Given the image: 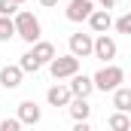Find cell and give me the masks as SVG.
Wrapping results in <instances>:
<instances>
[{"label": "cell", "instance_id": "1", "mask_svg": "<svg viewBox=\"0 0 131 131\" xmlns=\"http://www.w3.org/2000/svg\"><path fill=\"white\" fill-rule=\"evenodd\" d=\"M92 79H95V89H98V92H116V89L125 82V70L119 64H104Z\"/></svg>", "mask_w": 131, "mask_h": 131}, {"label": "cell", "instance_id": "2", "mask_svg": "<svg viewBox=\"0 0 131 131\" xmlns=\"http://www.w3.org/2000/svg\"><path fill=\"white\" fill-rule=\"evenodd\" d=\"M15 31H18V37L25 43H37L43 28H40V18L34 12H15Z\"/></svg>", "mask_w": 131, "mask_h": 131}, {"label": "cell", "instance_id": "3", "mask_svg": "<svg viewBox=\"0 0 131 131\" xmlns=\"http://www.w3.org/2000/svg\"><path fill=\"white\" fill-rule=\"evenodd\" d=\"M49 73H52L55 79H70L73 73H79V58H76L73 52H67V55H55V58L49 61Z\"/></svg>", "mask_w": 131, "mask_h": 131}, {"label": "cell", "instance_id": "4", "mask_svg": "<svg viewBox=\"0 0 131 131\" xmlns=\"http://www.w3.org/2000/svg\"><path fill=\"white\" fill-rule=\"evenodd\" d=\"M70 52L76 55V58H89V55H95V37L92 34H70Z\"/></svg>", "mask_w": 131, "mask_h": 131}, {"label": "cell", "instance_id": "5", "mask_svg": "<svg viewBox=\"0 0 131 131\" xmlns=\"http://www.w3.org/2000/svg\"><path fill=\"white\" fill-rule=\"evenodd\" d=\"M116 52H119V49H116V40H113V37H107V34H98V37H95V58H98V61H107V64H110V61L116 58Z\"/></svg>", "mask_w": 131, "mask_h": 131}, {"label": "cell", "instance_id": "6", "mask_svg": "<svg viewBox=\"0 0 131 131\" xmlns=\"http://www.w3.org/2000/svg\"><path fill=\"white\" fill-rule=\"evenodd\" d=\"M95 12V0H70L67 3V21H89Z\"/></svg>", "mask_w": 131, "mask_h": 131}, {"label": "cell", "instance_id": "7", "mask_svg": "<svg viewBox=\"0 0 131 131\" xmlns=\"http://www.w3.org/2000/svg\"><path fill=\"white\" fill-rule=\"evenodd\" d=\"M21 79H25V70H21V64H6V67H0V85L3 89H18L21 85Z\"/></svg>", "mask_w": 131, "mask_h": 131}, {"label": "cell", "instance_id": "8", "mask_svg": "<svg viewBox=\"0 0 131 131\" xmlns=\"http://www.w3.org/2000/svg\"><path fill=\"white\" fill-rule=\"evenodd\" d=\"M70 92H73V98H89L95 92V79L85 76V73H73L70 76Z\"/></svg>", "mask_w": 131, "mask_h": 131}, {"label": "cell", "instance_id": "9", "mask_svg": "<svg viewBox=\"0 0 131 131\" xmlns=\"http://www.w3.org/2000/svg\"><path fill=\"white\" fill-rule=\"evenodd\" d=\"M89 28L95 34H107L113 28V15H110V9H95L92 15H89Z\"/></svg>", "mask_w": 131, "mask_h": 131}, {"label": "cell", "instance_id": "10", "mask_svg": "<svg viewBox=\"0 0 131 131\" xmlns=\"http://www.w3.org/2000/svg\"><path fill=\"white\" fill-rule=\"evenodd\" d=\"M46 101H49V107H67L73 101V92H70V85H52L46 92Z\"/></svg>", "mask_w": 131, "mask_h": 131}, {"label": "cell", "instance_id": "11", "mask_svg": "<svg viewBox=\"0 0 131 131\" xmlns=\"http://www.w3.org/2000/svg\"><path fill=\"white\" fill-rule=\"evenodd\" d=\"M18 119H21V125H37V122L43 119V110H40L34 101H21V104H18Z\"/></svg>", "mask_w": 131, "mask_h": 131}, {"label": "cell", "instance_id": "12", "mask_svg": "<svg viewBox=\"0 0 131 131\" xmlns=\"http://www.w3.org/2000/svg\"><path fill=\"white\" fill-rule=\"evenodd\" d=\"M67 110H70L73 122H79V119H89V113H92V104H89V98H73L70 104H67Z\"/></svg>", "mask_w": 131, "mask_h": 131}, {"label": "cell", "instance_id": "13", "mask_svg": "<svg viewBox=\"0 0 131 131\" xmlns=\"http://www.w3.org/2000/svg\"><path fill=\"white\" fill-rule=\"evenodd\" d=\"M113 107L122 113H131V85H119L113 92Z\"/></svg>", "mask_w": 131, "mask_h": 131}, {"label": "cell", "instance_id": "14", "mask_svg": "<svg viewBox=\"0 0 131 131\" xmlns=\"http://www.w3.org/2000/svg\"><path fill=\"white\" fill-rule=\"evenodd\" d=\"M31 52L40 58V64H49V61L55 58V46H52V43H46V40H37V43H31Z\"/></svg>", "mask_w": 131, "mask_h": 131}, {"label": "cell", "instance_id": "15", "mask_svg": "<svg viewBox=\"0 0 131 131\" xmlns=\"http://www.w3.org/2000/svg\"><path fill=\"white\" fill-rule=\"evenodd\" d=\"M12 37H18L15 18H12V15H0V43H9Z\"/></svg>", "mask_w": 131, "mask_h": 131}, {"label": "cell", "instance_id": "16", "mask_svg": "<svg viewBox=\"0 0 131 131\" xmlns=\"http://www.w3.org/2000/svg\"><path fill=\"white\" fill-rule=\"evenodd\" d=\"M107 125L113 131H131V119H128V113H122V110H116L110 119H107Z\"/></svg>", "mask_w": 131, "mask_h": 131}, {"label": "cell", "instance_id": "17", "mask_svg": "<svg viewBox=\"0 0 131 131\" xmlns=\"http://www.w3.org/2000/svg\"><path fill=\"white\" fill-rule=\"evenodd\" d=\"M18 64H21V70H25V73H37V70H40V58H37V55H34V52H25V55H21V61H18Z\"/></svg>", "mask_w": 131, "mask_h": 131}, {"label": "cell", "instance_id": "18", "mask_svg": "<svg viewBox=\"0 0 131 131\" xmlns=\"http://www.w3.org/2000/svg\"><path fill=\"white\" fill-rule=\"evenodd\" d=\"M113 25H116V31H119V34H128V37H131V12L119 15V18H116Z\"/></svg>", "mask_w": 131, "mask_h": 131}, {"label": "cell", "instance_id": "19", "mask_svg": "<svg viewBox=\"0 0 131 131\" xmlns=\"http://www.w3.org/2000/svg\"><path fill=\"white\" fill-rule=\"evenodd\" d=\"M15 12H18L15 0H0V15H15Z\"/></svg>", "mask_w": 131, "mask_h": 131}, {"label": "cell", "instance_id": "20", "mask_svg": "<svg viewBox=\"0 0 131 131\" xmlns=\"http://www.w3.org/2000/svg\"><path fill=\"white\" fill-rule=\"evenodd\" d=\"M18 128H21V119H18V116H15V119L6 116V119L0 122V131H18Z\"/></svg>", "mask_w": 131, "mask_h": 131}, {"label": "cell", "instance_id": "21", "mask_svg": "<svg viewBox=\"0 0 131 131\" xmlns=\"http://www.w3.org/2000/svg\"><path fill=\"white\" fill-rule=\"evenodd\" d=\"M101 3V9H113V6H116V0H98Z\"/></svg>", "mask_w": 131, "mask_h": 131}, {"label": "cell", "instance_id": "22", "mask_svg": "<svg viewBox=\"0 0 131 131\" xmlns=\"http://www.w3.org/2000/svg\"><path fill=\"white\" fill-rule=\"evenodd\" d=\"M40 6H46V9H52V6H58V0H40Z\"/></svg>", "mask_w": 131, "mask_h": 131}, {"label": "cell", "instance_id": "23", "mask_svg": "<svg viewBox=\"0 0 131 131\" xmlns=\"http://www.w3.org/2000/svg\"><path fill=\"white\" fill-rule=\"evenodd\" d=\"M15 3H25V0H15Z\"/></svg>", "mask_w": 131, "mask_h": 131}]
</instances>
